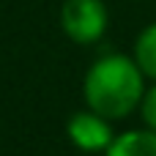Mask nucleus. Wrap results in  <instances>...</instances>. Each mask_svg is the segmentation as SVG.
<instances>
[{
  "label": "nucleus",
  "mask_w": 156,
  "mask_h": 156,
  "mask_svg": "<svg viewBox=\"0 0 156 156\" xmlns=\"http://www.w3.org/2000/svg\"><path fill=\"white\" fill-rule=\"evenodd\" d=\"M148 80L140 71L137 60L126 52L99 55L82 77L85 107L104 115L107 121H123L140 110Z\"/></svg>",
  "instance_id": "1"
},
{
  "label": "nucleus",
  "mask_w": 156,
  "mask_h": 156,
  "mask_svg": "<svg viewBox=\"0 0 156 156\" xmlns=\"http://www.w3.org/2000/svg\"><path fill=\"white\" fill-rule=\"evenodd\" d=\"M58 19L69 41L77 47H90L104 38L110 27V8L104 0H63Z\"/></svg>",
  "instance_id": "2"
},
{
  "label": "nucleus",
  "mask_w": 156,
  "mask_h": 156,
  "mask_svg": "<svg viewBox=\"0 0 156 156\" xmlns=\"http://www.w3.org/2000/svg\"><path fill=\"white\" fill-rule=\"evenodd\" d=\"M66 137L71 140L74 148L85 154H104L115 137V129H112V121L85 107L66 121Z\"/></svg>",
  "instance_id": "3"
},
{
  "label": "nucleus",
  "mask_w": 156,
  "mask_h": 156,
  "mask_svg": "<svg viewBox=\"0 0 156 156\" xmlns=\"http://www.w3.org/2000/svg\"><path fill=\"white\" fill-rule=\"evenodd\" d=\"M104 156H156V132L148 126L118 132Z\"/></svg>",
  "instance_id": "4"
},
{
  "label": "nucleus",
  "mask_w": 156,
  "mask_h": 156,
  "mask_svg": "<svg viewBox=\"0 0 156 156\" xmlns=\"http://www.w3.org/2000/svg\"><path fill=\"white\" fill-rule=\"evenodd\" d=\"M132 58L137 60V66H140V71L145 74V80L156 82V22L145 25V27L140 30V36H137V41H134Z\"/></svg>",
  "instance_id": "5"
},
{
  "label": "nucleus",
  "mask_w": 156,
  "mask_h": 156,
  "mask_svg": "<svg viewBox=\"0 0 156 156\" xmlns=\"http://www.w3.org/2000/svg\"><path fill=\"white\" fill-rule=\"evenodd\" d=\"M137 112H140V118H143V126H148V129L156 132V82L148 85V90H145L143 104H140Z\"/></svg>",
  "instance_id": "6"
}]
</instances>
